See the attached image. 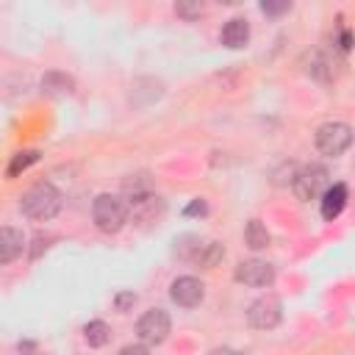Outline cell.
Wrapping results in <instances>:
<instances>
[{
	"mask_svg": "<svg viewBox=\"0 0 355 355\" xmlns=\"http://www.w3.org/2000/svg\"><path fill=\"white\" fill-rule=\"evenodd\" d=\"M244 241H247L250 250H263V247H269V230H266V225H261L258 219H250L247 227H244Z\"/></svg>",
	"mask_w": 355,
	"mask_h": 355,
	"instance_id": "cell-13",
	"label": "cell"
},
{
	"mask_svg": "<svg viewBox=\"0 0 355 355\" xmlns=\"http://www.w3.org/2000/svg\"><path fill=\"white\" fill-rule=\"evenodd\" d=\"M175 11L191 19V17H197V14H200V6H175Z\"/></svg>",
	"mask_w": 355,
	"mask_h": 355,
	"instance_id": "cell-18",
	"label": "cell"
},
{
	"mask_svg": "<svg viewBox=\"0 0 355 355\" xmlns=\"http://www.w3.org/2000/svg\"><path fill=\"white\" fill-rule=\"evenodd\" d=\"M330 186V172L322 164H305L294 172L291 189L302 202H311L316 197H322V191Z\"/></svg>",
	"mask_w": 355,
	"mask_h": 355,
	"instance_id": "cell-3",
	"label": "cell"
},
{
	"mask_svg": "<svg viewBox=\"0 0 355 355\" xmlns=\"http://www.w3.org/2000/svg\"><path fill=\"white\" fill-rule=\"evenodd\" d=\"M219 39H222V44L230 47V50H241V47L250 42V22L241 19V17L227 19L225 28H222V33H219Z\"/></svg>",
	"mask_w": 355,
	"mask_h": 355,
	"instance_id": "cell-10",
	"label": "cell"
},
{
	"mask_svg": "<svg viewBox=\"0 0 355 355\" xmlns=\"http://www.w3.org/2000/svg\"><path fill=\"white\" fill-rule=\"evenodd\" d=\"M280 316H283V305H280V300L272 297V294L258 297V300L250 305V311H247V322H250L255 330H269V327H275V324L280 322Z\"/></svg>",
	"mask_w": 355,
	"mask_h": 355,
	"instance_id": "cell-7",
	"label": "cell"
},
{
	"mask_svg": "<svg viewBox=\"0 0 355 355\" xmlns=\"http://www.w3.org/2000/svg\"><path fill=\"white\" fill-rule=\"evenodd\" d=\"M349 44H352V36H349V31H341V50H349Z\"/></svg>",
	"mask_w": 355,
	"mask_h": 355,
	"instance_id": "cell-21",
	"label": "cell"
},
{
	"mask_svg": "<svg viewBox=\"0 0 355 355\" xmlns=\"http://www.w3.org/2000/svg\"><path fill=\"white\" fill-rule=\"evenodd\" d=\"M39 161V153L36 150H25V153H17L14 158H11V164H8V178H17L19 172H25L31 164H36Z\"/></svg>",
	"mask_w": 355,
	"mask_h": 355,
	"instance_id": "cell-15",
	"label": "cell"
},
{
	"mask_svg": "<svg viewBox=\"0 0 355 355\" xmlns=\"http://www.w3.org/2000/svg\"><path fill=\"white\" fill-rule=\"evenodd\" d=\"M208 355H239L236 349H227V347H219V349H211Z\"/></svg>",
	"mask_w": 355,
	"mask_h": 355,
	"instance_id": "cell-22",
	"label": "cell"
},
{
	"mask_svg": "<svg viewBox=\"0 0 355 355\" xmlns=\"http://www.w3.org/2000/svg\"><path fill=\"white\" fill-rule=\"evenodd\" d=\"M22 250H25V236H22V230L3 225V227H0V263L17 261V258L22 255Z\"/></svg>",
	"mask_w": 355,
	"mask_h": 355,
	"instance_id": "cell-9",
	"label": "cell"
},
{
	"mask_svg": "<svg viewBox=\"0 0 355 355\" xmlns=\"http://www.w3.org/2000/svg\"><path fill=\"white\" fill-rule=\"evenodd\" d=\"M322 216L327 219V222H333L341 211H344V205H347V186L344 183H333V186H327L324 191H322Z\"/></svg>",
	"mask_w": 355,
	"mask_h": 355,
	"instance_id": "cell-11",
	"label": "cell"
},
{
	"mask_svg": "<svg viewBox=\"0 0 355 355\" xmlns=\"http://www.w3.org/2000/svg\"><path fill=\"white\" fill-rule=\"evenodd\" d=\"M313 141H316V150H319L322 155L338 158V155H344V153L349 150V144H352V128H349L347 122H324V125L316 128Z\"/></svg>",
	"mask_w": 355,
	"mask_h": 355,
	"instance_id": "cell-4",
	"label": "cell"
},
{
	"mask_svg": "<svg viewBox=\"0 0 355 355\" xmlns=\"http://www.w3.org/2000/svg\"><path fill=\"white\" fill-rule=\"evenodd\" d=\"M233 277L244 286H252V288H266L275 283V266L261 261V258H250V261H241L233 272Z\"/></svg>",
	"mask_w": 355,
	"mask_h": 355,
	"instance_id": "cell-6",
	"label": "cell"
},
{
	"mask_svg": "<svg viewBox=\"0 0 355 355\" xmlns=\"http://www.w3.org/2000/svg\"><path fill=\"white\" fill-rule=\"evenodd\" d=\"M58 208H61V191H58L53 183H47V180L31 186V189L22 194V200H19V211H22L28 219H36V222L53 219V216L58 214Z\"/></svg>",
	"mask_w": 355,
	"mask_h": 355,
	"instance_id": "cell-1",
	"label": "cell"
},
{
	"mask_svg": "<svg viewBox=\"0 0 355 355\" xmlns=\"http://www.w3.org/2000/svg\"><path fill=\"white\" fill-rule=\"evenodd\" d=\"M130 205L119 194H97L92 202V219L103 233H119L128 222Z\"/></svg>",
	"mask_w": 355,
	"mask_h": 355,
	"instance_id": "cell-2",
	"label": "cell"
},
{
	"mask_svg": "<svg viewBox=\"0 0 355 355\" xmlns=\"http://www.w3.org/2000/svg\"><path fill=\"white\" fill-rule=\"evenodd\" d=\"M119 355H150V347L147 344H128L119 349Z\"/></svg>",
	"mask_w": 355,
	"mask_h": 355,
	"instance_id": "cell-17",
	"label": "cell"
},
{
	"mask_svg": "<svg viewBox=\"0 0 355 355\" xmlns=\"http://www.w3.org/2000/svg\"><path fill=\"white\" fill-rule=\"evenodd\" d=\"M288 8V3H280V6H272V3H261V11H266V14H280V11H286Z\"/></svg>",
	"mask_w": 355,
	"mask_h": 355,
	"instance_id": "cell-19",
	"label": "cell"
},
{
	"mask_svg": "<svg viewBox=\"0 0 355 355\" xmlns=\"http://www.w3.org/2000/svg\"><path fill=\"white\" fill-rule=\"evenodd\" d=\"M133 302H136V294H133V291H119V294L114 297V308H116V311H128Z\"/></svg>",
	"mask_w": 355,
	"mask_h": 355,
	"instance_id": "cell-16",
	"label": "cell"
},
{
	"mask_svg": "<svg viewBox=\"0 0 355 355\" xmlns=\"http://www.w3.org/2000/svg\"><path fill=\"white\" fill-rule=\"evenodd\" d=\"M205 297V286L202 280H197L194 275H183V277H175L172 286H169V300L180 308H197Z\"/></svg>",
	"mask_w": 355,
	"mask_h": 355,
	"instance_id": "cell-8",
	"label": "cell"
},
{
	"mask_svg": "<svg viewBox=\"0 0 355 355\" xmlns=\"http://www.w3.org/2000/svg\"><path fill=\"white\" fill-rule=\"evenodd\" d=\"M222 258H225V247L219 241H205V244H197V250H194V261L205 269L216 266Z\"/></svg>",
	"mask_w": 355,
	"mask_h": 355,
	"instance_id": "cell-12",
	"label": "cell"
},
{
	"mask_svg": "<svg viewBox=\"0 0 355 355\" xmlns=\"http://www.w3.org/2000/svg\"><path fill=\"white\" fill-rule=\"evenodd\" d=\"M83 336H86L89 347H103V344H108V338H111V327H108L103 319H94V322H89V324L83 327Z\"/></svg>",
	"mask_w": 355,
	"mask_h": 355,
	"instance_id": "cell-14",
	"label": "cell"
},
{
	"mask_svg": "<svg viewBox=\"0 0 355 355\" xmlns=\"http://www.w3.org/2000/svg\"><path fill=\"white\" fill-rule=\"evenodd\" d=\"M183 214H205V202H202V200H194Z\"/></svg>",
	"mask_w": 355,
	"mask_h": 355,
	"instance_id": "cell-20",
	"label": "cell"
},
{
	"mask_svg": "<svg viewBox=\"0 0 355 355\" xmlns=\"http://www.w3.org/2000/svg\"><path fill=\"white\" fill-rule=\"evenodd\" d=\"M169 327H172L169 313H166L164 308H150V311H144V313L139 316V322H136V336H139L141 344L155 347V344L166 341Z\"/></svg>",
	"mask_w": 355,
	"mask_h": 355,
	"instance_id": "cell-5",
	"label": "cell"
}]
</instances>
